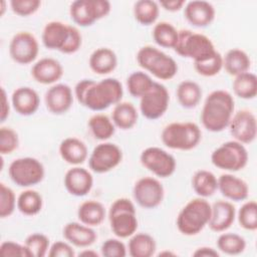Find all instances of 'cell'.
<instances>
[{"label":"cell","instance_id":"20","mask_svg":"<svg viewBox=\"0 0 257 257\" xmlns=\"http://www.w3.org/2000/svg\"><path fill=\"white\" fill-rule=\"evenodd\" d=\"M184 15L193 26L207 27L215 19V8L207 1L194 0L185 5Z\"/></svg>","mask_w":257,"mask_h":257},{"label":"cell","instance_id":"26","mask_svg":"<svg viewBox=\"0 0 257 257\" xmlns=\"http://www.w3.org/2000/svg\"><path fill=\"white\" fill-rule=\"evenodd\" d=\"M59 155L67 164L78 166L86 161L88 151L86 145L81 140L69 137L60 143Z\"/></svg>","mask_w":257,"mask_h":257},{"label":"cell","instance_id":"51","mask_svg":"<svg viewBox=\"0 0 257 257\" xmlns=\"http://www.w3.org/2000/svg\"><path fill=\"white\" fill-rule=\"evenodd\" d=\"M186 4L184 0H168V1H161L160 5L167 11L170 12H177L180 9L183 8V6Z\"/></svg>","mask_w":257,"mask_h":257},{"label":"cell","instance_id":"19","mask_svg":"<svg viewBox=\"0 0 257 257\" xmlns=\"http://www.w3.org/2000/svg\"><path fill=\"white\" fill-rule=\"evenodd\" d=\"M236 209L229 201L219 200L211 206V217L207 226L217 233L225 232L234 223Z\"/></svg>","mask_w":257,"mask_h":257},{"label":"cell","instance_id":"28","mask_svg":"<svg viewBox=\"0 0 257 257\" xmlns=\"http://www.w3.org/2000/svg\"><path fill=\"white\" fill-rule=\"evenodd\" d=\"M106 212L104 206L94 200H88L79 205L77 210V218L80 223L89 227L99 226L105 218Z\"/></svg>","mask_w":257,"mask_h":257},{"label":"cell","instance_id":"53","mask_svg":"<svg viewBox=\"0 0 257 257\" xmlns=\"http://www.w3.org/2000/svg\"><path fill=\"white\" fill-rule=\"evenodd\" d=\"M193 256L195 257H218L219 256V252L211 247H200L198 249L195 250V252L193 253Z\"/></svg>","mask_w":257,"mask_h":257},{"label":"cell","instance_id":"2","mask_svg":"<svg viewBox=\"0 0 257 257\" xmlns=\"http://www.w3.org/2000/svg\"><path fill=\"white\" fill-rule=\"evenodd\" d=\"M235 102L232 94L223 89H217L208 94L201 112L203 126L212 133L224 131L232 118Z\"/></svg>","mask_w":257,"mask_h":257},{"label":"cell","instance_id":"14","mask_svg":"<svg viewBox=\"0 0 257 257\" xmlns=\"http://www.w3.org/2000/svg\"><path fill=\"white\" fill-rule=\"evenodd\" d=\"M135 201L145 209H154L164 200L165 190L159 180L153 177L139 179L133 189Z\"/></svg>","mask_w":257,"mask_h":257},{"label":"cell","instance_id":"35","mask_svg":"<svg viewBox=\"0 0 257 257\" xmlns=\"http://www.w3.org/2000/svg\"><path fill=\"white\" fill-rule=\"evenodd\" d=\"M43 207L42 196L35 190H25L17 198V209L26 216L37 215Z\"/></svg>","mask_w":257,"mask_h":257},{"label":"cell","instance_id":"4","mask_svg":"<svg viewBox=\"0 0 257 257\" xmlns=\"http://www.w3.org/2000/svg\"><path fill=\"white\" fill-rule=\"evenodd\" d=\"M137 61L142 68L161 80H170L178 72V64L175 59L152 45L140 48L137 53Z\"/></svg>","mask_w":257,"mask_h":257},{"label":"cell","instance_id":"27","mask_svg":"<svg viewBox=\"0 0 257 257\" xmlns=\"http://www.w3.org/2000/svg\"><path fill=\"white\" fill-rule=\"evenodd\" d=\"M88 64L94 73L105 75L115 69L117 65V57L114 51L110 48L100 47L90 54Z\"/></svg>","mask_w":257,"mask_h":257},{"label":"cell","instance_id":"13","mask_svg":"<svg viewBox=\"0 0 257 257\" xmlns=\"http://www.w3.org/2000/svg\"><path fill=\"white\" fill-rule=\"evenodd\" d=\"M122 160L120 148L113 143H100L88 158L89 169L96 174H104L117 167Z\"/></svg>","mask_w":257,"mask_h":257},{"label":"cell","instance_id":"55","mask_svg":"<svg viewBox=\"0 0 257 257\" xmlns=\"http://www.w3.org/2000/svg\"><path fill=\"white\" fill-rule=\"evenodd\" d=\"M5 4H6L5 1H2V2H1V12H0V15H3V14H4V11H5Z\"/></svg>","mask_w":257,"mask_h":257},{"label":"cell","instance_id":"39","mask_svg":"<svg viewBox=\"0 0 257 257\" xmlns=\"http://www.w3.org/2000/svg\"><path fill=\"white\" fill-rule=\"evenodd\" d=\"M217 248L228 255H239L246 248L245 239L236 233H222L217 239Z\"/></svg>","mask_w":257,"mask_h":257},{"label":"cell","instance_id":"16","mask_svg":"<svg viewBox=\"0 0 257 257\" xmlns=\"http://www.w3.org/2000/svg\"><path fill=\"white\" fill-rule=\"evenodd\" d=\"M229 130L234 141L241 144H251L257 135L255 114L248 109H241L232 115Z\"/></svg>","mask_w":257,"mask_h":257},{"label":"cell","instance_id":"3","mask_svg":"<svg viewBox=\"0 0 257 257\" xmlns=\"http://www.w3.org/2000/svg\"><path fill=\"white\" fill-rule=\"evenodd\" d=\"M211 205L205 198H195L189 201L180 211L176 224L183 235L194 236L199 234L209 223Z\"/></svg>","mask_w":257,"mask_h":257},{"label":"cell","instance_id":"22","mask_svg":"<svg viewBox=\"0 0 257 257\" xmlns=\"http://www.w3.org/2000/svg\"><path fill=\"white\" fill-rule=\"evenodd\" d=\"M11 103L18 114L28 116L37 111L40 104V97L33 88L21 86L12 92Z\"/></svg>","mask_w":257,"mask_h":257},{"label":"cell","instance_id":"52","mask_svg":"<svg viewBox=\"0 0 257 257\" xmlns=\"http://www.w3.org/2000/svg\"><path fill=\"white\" fill-rule=\"evenodd\" d=\"M1 96H2V107H1V117L0 121L4 122L6 118L9 116L10 113V106H9V101H8V96L6 94V91L3 87H1Z\"/></svg>","mask_w":257,"mask_h":257},{"label":"cell","instance_id":"49","mask_svg":"<svg viewBox=\"0 0 257 257\" xmlns=\"http://www.w3.org/2000/svg\"><path fill=\"white\" fill-rule=\"evenodd\" d=\"M82 44V36L79 30L72 25H69V36L65 46L62 49V53L71 54L79 50Z\"/></svg>","mask_w":257,"mask_h":257},{"label":"cell","instance_id":"1","mask_svg":"<svg viewBox=\"0 0 257 257\" xmlns=\"http://www.w3.org/2000/svg\"><path fill=\"white\" fill-rule=\"evenodd\" d=\"M74 95L81 105L90 110L101 111L120 102L123 88L120 81L112 77L97 82L92 79H82L76 83Z\"/></svg>","mask_w":257,"mask_h":257},{"label":"cell","instance_id":"42","mask_svg":"<svg viewBox=\"0 0 257 257\" xmlns=\"http://www.w3.org/2000/svg\"><path fill=\"white\" fill-rule=\"evenodd\" d=\"M24 245L28 249L31 257H43L50 248L49 238L42 233H32L26 237Z\"/></svg>","mask_w":257,"mask_h":257},{"label":"cell","instance_id":"45","mask_svg":"<svg viewBox=\"0 0 257 257\" xmlns=\"http://www.w3.org/2000/svg\"><path fill=\"white\" fill-rule=\"evenodd\" d=\"M18 134L11 127L2 126L0 128V154L2 156L12 154L18 149Z\"/></svg>","mask_w":257,"mask_h":257},{"label":"cell","instance_id":"31","mask_svg":"<svg viewBox=\"0 0 257 257\" xmlns=\"http://www.w3.org/2000/svg\"><path fill=\"white\" fill-rule=\"evenodd\" d=\"M192 187L199 197L208 198L218 190V179L210 171L199 170L192 177Z\"/></svg>","mask_w":257,"mask_h":257},{"label":"cell","instance_id":"8","mask_svg":"<svg viewBox=\"0 0 257 257\" xmlns=\"http://www.w3.org/2000/svg\"><path fill=\"white\" fill-rule=\"evenodd\" d=\"M211 162L220 170L238 172L246 167L248 152L243 144L237 141H229L213 151Z\"/></svg>","mask_w":257,"mask_h":257},{"label":"cell","instance_id":"41","mask_svg":"<svg viewBox=\"0 0 257 257\" xmlns=\"http://www.w3.org/2000/svg\"><path fill=\"white\" fill-rule=\"evenodd\" d=\"M194 68L200 75L206 77L215 76L223 68V56L220 52L216 51L210 57L194 62Z\"/></svg>","mask_w":257,"mask_h":257},{"label":"cell","instance_id":"18","mask_svg":"<svg viewBox=\"0 0 257 257\" xmlns=\"http://www.w3.org/2000/svg\"><path fill=\"white\" fill-rule=\"evenodd\" d=\"M63 182L70 195L83 197L90 192L93 186V177L88 170L75 166L65 173Z\"/></svg>","mask_w":257,"mask_h":257},{"label":"cell","instance_id":"43","mask_svg":"<svg viewBox=\"0 0 257 257\" xmlns=\"http://www.w3.org/2000/svg\"><path fill=\"white\" fill-rule=\"evenodd\" d=\"M238 222L240 226L248 231L257 229V204L255 201L245 202L238 211Z\"/></svg>","mask_w":257,"mask_h":257},{"label":"cell","instance_id":"15","mask_svg":"<svg viewBox=\"0 0 257 257\" xmlns=\"http://www.w3.org/2000/svg\"><path fill=\"white\" fill-rule=\"evenodd\" d=\"M39 53V44L36 37L28 31L16 33L9 44L10 57L19 64L33 62Z\"/></svg>","mask_w":257,"mask_h":257},{"label":"cell","instance_id":"33","mask_svg":"<svg viewBox=\"0 0 257 257\" xmlns=\"http://www.w3.org/2000/svg\"><path fill=\"white\" fill-rule=\"evenodd\" d=\"M177 98L179 103L185 108L196 107L202 98L201 86L192 80H184L177 87Z\"/></svg>","mask_w":257,"mask_h":257},{"label":"cell","instance_id":"32","mask_svg":"<svg viewBox=\"0 0 257 257\" xmlns=\"http://www.w3.org/2000/svg\"><path fill=\"white\" fill-rule=\"evenodd\" d=\"M157 244L148 233H135L128 241V254L132 257H151L155 254Z\"/></svg>","mask_w":257,"mask_h":257},{"label":"cell","instance_id":"17","mask_svg":"<svg viewBox=\"0 0 257 257\" xmlns=\"http://www.w3.org/2000/svg\"><path fill=\"white\" fill-rule=\"evenodd\" d=\"M46 108L53 114L67 112L73 102L72 90L65 83H56L49 87L44 95Z\"/></svg>","mask_w":257,"mask_h":257},{"label":"cell","instance_id":"50","mask_svg":"<svg viewBox=\"0 0 257 257\" xmlns=\"http://www.w3.org/2000/svg\"><path fill=\"white\" fill-rule=\"evenodd\" d=\"M75 252L69 242L56 241L54 242L48 251L49 257H73Z\"/></svg>","mask_w":257,"mask_h":257},{"label":"cell","instance_id":"25","mask_svg":"<svg viewBox=\"0 0 257 257\" xmlns=\"http://www.w3.org/2000/svg\"><path fill=\"white\" fill-rule=\"evenodd\" d=\"M63 237L70 244L85 248L91 246L97 239L92 227L78 222H69L63 228Z\"/></svg>","mask_w":257,"mask_h":257},{"label":"cell","instance_id":"11","mask_svg":"<svg viewBox=\"0 0 257 257\" xmlns=\"http://www.w3.org/2000/svg\"><path fill=\"white\" fill-rule=\"evenodd\" d=\"M170 94L167 87L159 82H154L151 89L140 98V110L148 119L162 117L169 107Z\"/></svg>","mask_w":257,"mask_h":257},{"label":"cell","instance_id":"29","mask_svg":"<svg viewBox=\"0 0 257 257\" xmlns=\"http://www.w3.org/2000/svg\"><path fill=\"white\" fill-rule=\"evenodd\" d=\"M138 111L135 105L128 101L116 103L111 112V120L114 125L122 131L133 128L138 122Z\"/></svg>","mask_w":257,"mask_h":257},{"label":"cell","instance_id":"47","mask_svg":"<svg viewBox=\"0 0 257 257\" xmlns=\"http://www.w3.org/2000/svg\"><path fill=\"white\" fill-rule=\"evenodd\" d=\"M100 252L104 257H124L126 255V247L120 240L109 238L101 244Z\"/></svg>","mask_w":257,"mask_h":257},{"label":"cell","instance_id":"12","mask_svg":"<svg viewBox=\"0 0 257 257\" xmlns=\"http://www.w3.org/2000/svg\"><path fill=\"white\" fill-rule=\"evenodd\" d=\"M140 161L146 169L160 178L171 177L177 167L175 158L167 151L158 147L145 149L140 156Z\"/></svg>","mask_w":257,"mask_h":257},{"label":"cell","instance_id":"6","mask_svg":"<svg viewBox=\"0 0 257 257\" xmlns=\"http://www.w3.org/2000/svg\"><path fill=\"white\" fill-rule=\"evenodd\" d=\"M108 219L112 233L120 239L128 238L137 232V211L134 203L127 198H118L111 204Z\"/></svg>","mask_w":257,"mask_h":257},{"label":"cell","instance_id":"30","mask_svg":"<svg viewBox=\"0 0 257 257\" xmlns=\"http://www.w3.org/2000/svg\"><path fill=\"white\" fill-rule=\"evenodd\" d=\"M251 60L248 54L239 48H232L223 57V67L229 75L237 76L247 72L250 68Z\"/></svg>","mask_w":257,"mask_h":257},{"label":"cell","instance_id":"10","mask_svg":"<svg viewBox=\"0 0 257 257\" xmlns=\"http://www.w3.org/2000/svg\"><path fill=\"white\" fill-rule=\"evenodd\" d=\"M110 10L111 4L107 0H76L70 4L69 15L78 26L88 27L107 16Z\"/></svg>","mask_w":257,"mask_h":257},{"label":"cell","instance_id":"9","mask_svg":"<svg viewBox=\"0 0 257 257\" xmlns=\"http://www.w3.org/2000/svg\"><path fill=\"white\" fill-rule=\"evenodd\" d=\"M11 181L19 187L29 188L42 182L45 170L40 161L31 157L18 158L8 168Z\"/></svg>","mask_w":257,"mask_h":257},{"label":"cell","instance_id":"40","mask_svg":"<svg viewBox=\"0 0 257 257\" xmlns=\"http://www.w3.org/2000/svg\"><path fill=\"white\" fill-rule=\"evenodd\" d=\"M154 82L155 81L146 72L135 71L128 75L126 79V86L132 96L141 98L151 89Z\"/></svg>","mask_w":257,"mask_h":257},{"label":"cell","instance_id":"36","mask_svg":"<svg viewBox=\"0 0 257 257\" xmlns=\"http://www.w3.org/2000/svg\"><path fill=\"white\" fill-rule=\"evenodd\" d=\"M178 36L179 31L170 22L161 21L154 26L153 38L161 47L174 49L178 41Z\"/></svg>","mask_w":257,"mask_h":257},{"label":"cell","instance_id":"44","mask_svg":"<svg viewBox=\"0 0 257 257\" xmlns=\"http://www.w3.org/2000/svg\"><path fill=\"white\" fill-rule=\"evenodd\" d=\"M17 206V199L14 191L6 186L4 183L0 184V217L2 219L10 217L15 207Z\"/></svg>","mask_w":257,"mask_h":257},{"label":"cell","instance_id":"56","mask_svg":"<svg viewBox=\"0 0 257 257\" xmlns=\"http://www.w3.org/2000/svg\"><path fill=\"white\" fill-rule=\"evenodd\" d=\"M160 256H163V255H175L174 253H172V252H168V251H164V252H161L160 254H159Z\"/></svg>","mask_w":257,"mask_h":257},{"label":"cell","instance_id":"24","mask_svg":"<svg viewBox=\"0 0 257 257\" xmlns=\"http://www.w3.org/2000/svg\"><path fill=\"white\" fill-rule=\"evenodd\" d=\"M218 190L225 198L234 202L244 201L249 195L247 183L232 174H222L218 178Z\"/></svg>","mask_w":257,"mask_h":257},{"label":"cell","instance_id":"23","mask_svg":"<svg viewBox=\"0 0 257 257\" xmlns=\"http://www.w3.org/2000/svg\"><path fill=\"white\" fill-rule=\"evenodd\" d=\"M69 36V25L61 21H50L45 24L41 40L47 49L62 51Z\"/></svg>","mask_w":257,"mask_h":257},{"label":"cell","instance_id":"5","mask_svg":"<svg viewBox=\"0 0 257 257\" xmlns=\"http://www.w3.org/2000/svg\"><path fill=\"white\" fill-rule=\"evenodd\" d=\"M202 138L198 124L191 121L171 122L167 124L161 134L163 144L172 150L191 151L195 149Z\"/></svg>","mask_w":257,"mask_h":257},{"label":"cell","instance_id":"54","mask_svg":"<svg viewBox=\"0 0 257 257\" xmlns=\"http://www.w3.org/2000/svg\"><path fill=\"white\" fill-rule=\"evenodd\" d=\"M79 256H92V257H97L98 254L95 251L92 250H84L79 253Z\"/></svg>","mask_w":257,"mask_h":257},{"label":"cell","instance_id":"48","mask_svg":"<svg viewBox=\"0 0 257 257\" xmlns=\"http://www.w3.org/2000/svg\"><path fill=\"white\" fill-rule=\"evenodd\" d=\"M0 254L5 257H31L25 245L13 241H4L0 245Z\"/></svg>","mask_w":257,"mask_h":257},{"label":"cell","instance_id":"38","mask_svg":"<svg viewBox=\"0 0 257 257\" xmlns=\"http://www.w3.org/2000/svg\"><path fill=\"white\" fill-rule=\"evenodd\" d=\"M88 126L93 137L98 141H106L115 133V125L105 114L96 113L88 119Z\"/></svg>","mask_w":257,"mask_h":257},{"label":"cell","instance_id":"34","mask_svg":"<svg viewBox=\"0 0 257 257\" xmlns=\"http://www.w3.org/2000/svg\"><path fill=\"white\" fill-rule=\"evenodd\" d=\"M234 93L243 99H252L257 95V77L252 72H244L235 76L232 83Z\"/></svg>","mask_w":257,"mask_h":257},{"label":"cell","instance_id":"7","mask_svg":"<svg viewBox=\"0 0 257 257\" xmlns=\"http://www.w3.org/2000/svg\"><path fill=\"white\" fill-rule=\"evenodd\" d=\"M174 50L180 56L191 58L194 62L206 59L217 51L208 36L189 29L179 30L178 41Z\"/></svg>","mask_w":257,"mask_h":257},{"label":"cell","instance_id":"46","mask_svg":"<svg viewBox=\"0 0 257 257\" xmlns=\"http://www.w3.org/2000/svg\"><path fill=\"white\" fill-rule=\"evenodd\" d=\"M41 6L39 0H11L10 7L12 11L19 16L26 17L34 14Z\"/></svg>","mask_w":257,"mask_h":257},{"label":"cell","instance_id":"37","mask_svg":"<svg viewBox=\"0 0 257 257\" xmlns=\"http://www.w3.org/2000/svg\"><path fill=\"white\" fill-rule=\"evenodd\" d=\"M160 14V7L156 1L140 0L134 5L135 19L142 25L154 24Z\"/></svg>","mask_w":257,"mask_h":257},{"label":"cell","instance_id":"21","mask_svg":"<svg viewBox=\"0 0 257 257\" xmlns=\"http://www.w3.org/2000/svg\"><path fill=\"white\" fill-rule=\"evenodd\" d=\"M31 75L41 84H53L63 75L60 62L52 57H43L35 62L31 68Z\"/></svg>","mask_w":257,"mask_h":257}]
</instances>
